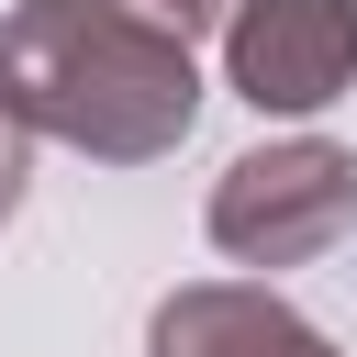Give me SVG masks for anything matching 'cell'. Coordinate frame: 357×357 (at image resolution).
<instances>
[{
  "mask_svg": "<svg viewBox=\"0 0 357 357\" xmlns=\"http://www.w3.org/2000/svg\"><path fill=\"white\" fill-rule=\"evenodd\" d=\"M223 78L245 112H324L357 89V0H234L223 22Z\"/></svg>",
  "mask_w": 357,
  "mask_h": 357,
  "instance_id": "3",
  "label": "cell"
},
{
  "mask_svg": "<svg viewBox=\"0 0 357 357\" xmlns=\"http://www.w3.org/2000/svg\"><path fill=\"white\" fill-rule=\"evenodd\" d=\"M201 223L234 268H312L357 234V156L335 134H268L212 178Z\"/></svg>",
  "mask_w": 357,
  "mask_h": 357,
  "instance_id": "2",
  "label": "cell"
},
{
  "mask_svg": "<svg viewBox=\"0 0 357 357\" xmlns=\"http://www.w3.org/2000/svg\"><path fill=\"white\" fill-rule=\"evenodd\" d=\"M145 357H346V346L268 279H190L145 312Z\"/></svg>",
  "mask_w": 357,
  "mask_h": 357,
  "instance_id": "4",
  "label": "cell"
},
{
  "mask_svg": "<svg viewBox=\"0 0 357 357\" xmlns=\"http://www.w3.org/2000/svg\"><path fill=\"white\" fill-rule=\"evenodd\" d=\"M123 22H145V33H167V45H201V33H223L234 22V0H112Z\"/></svg>",
  "mask_w": 357,
  "mask_h": 357,
  "instance_id": "5",
  "label": "cell"
},
{
  "mask_svg": "<svg viewBox=\"0 0 357 357\" xmlns=\"http://www.w3.org/2000/svg\"><path fill=\"white\" fill-rule=\"evenodd\" d=\"M0 100L22 134L78 145L89 167H156L201 123V67H190V45L123 22L112 0H11Z\"/></svg>",
  "mask_w": 357,
  "mask_h": 357,
  "instance_id": "1",
  "label": "cell"
},
{
  "mask_svg": "<svg viewBox=\"0 0 357 357\" xmlns=\"http://www.w3.org/2000/svg\"><path fill=\"white\" fill-rule=\"evenodd\" d=\"M22 178H33V134L11 123V100H0V223L22 212Z\"/></svg>",
  "mask_w": 357,
  "mask_h": 357,
  "instance_id": "6",
  "label": "cell"
}]
</instances>
